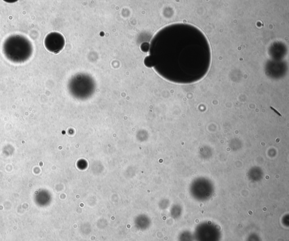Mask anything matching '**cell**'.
Instances as JSON below:
<instances>
[{"mask_svg":"<svg viewBox=\"0 0 289 241\" xmlns=\"http://www.w3.org/2000/svg\"><path fill=\"white\" fill-rule=\"evenodd\" d=\"M65 45V38L59 33H51L48 34L45 39V47L52 53H60L64 49Z\"/></svg>","mask_w":289,"mask_h":241,"instance_id":"obj_1","label":"cell"}]
</instances>
